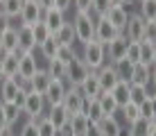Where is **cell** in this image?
Masks as SVG:
<instances>
[{
  "label": "cell",
  "instance_id": "6da1fadb",
  "mask_svg": "<svg viewBox=\"0 0 156 136\" xmlns=\"http://www.w3.org/2000/svg\"><path fill=\"white\" fill-rule=\"evenodd\" d=\"M73 27H75V39L84 46L95 39V18L90 16V12H77Z\"/></svg>",
  "mask_w": 156,
  "mask_h": 136
},
{
  "label": "cell",
  "instance_id": "7a4b0ae2",
  "mask_svg": "<svg viewBox=\"0 0 156 136\" xmlns=\"http://www.w3.org/2000/svg\"><path fill=\"white\" fill-rule=\"evenodd\" d=\"M82 61L86 64V68H88V70H100L106 64V48L93 39L90 43H86V46H84Z\"/></svg>",
  "mask_w": 156,
  "mask_h": 136
},
{
  "label": "cell",
  "instance_id": "3957f363",
  "mask_svg": "<svg viewBox=\"0 0 156 136\" xmlns=\"http://www.w3.org/2000/svg\"><path fill=\"white\" fill-rule=\"evenodd\" d=\"M20 111L30 118V120H39V118L45 116V97L41 93H34V91H27L25 95V102L20 107Z\"/></svg>",
  "mask_w": 156,
  "mask_h": 136
},
{
  "label": "cell",
  "instance_id": "277c9868",
  "mask_svg": "<svg viewBox=\"0 0 156 136\" xmlns=\"http://www.w3.org/2000/svg\"><path fill=\"white\" fill-rule=\"evenodd\" d=\"M20 89H30V84L23 82L18 75H16V77H9V79H2V82H0V102H5V105L14 102V105H16Z\"/></svg>",
  "mask_w": 156,
  "mask_h": 136
},
{
  "label": "cell",
  "instance_id": "5b68a950",
  "mask_svg": "<svg viewBox=\"0 0 156 136\" xmlns=\"http://www.w3.org/2000/svg\"><path fill=\"white\" fill-rule=\"evenodd\" d=\"M90 75V70L86 68V64L82 61V57H77V59H73L70 64L66 66V79L63 82H68L70 86H82L84 82H86V77Z\"/></svg>",
  "mask_w": 156,
  "mask_h": 136
},
{
  "label": "cell",
  "instance_id": "8992f818",
  "mask_svg": "<svg viewBox=\"0 0 156 136\" xmlns=\"http://www.w3.org/2000/svg\"><path fill=\"white\" fill-rule=\"evenodd\" d=\"M61 105H63V109L68 111V116H75V113H84L86 97H84V93L77 89V86H68Z\"/></svg>",
  "mask_w": 156,
  "mask_h": 136
},
{
  "label": "cell",
  "instance_id": "52a82bcc",
  "mask_svg": "<svg viewBox=\"0 0 156 136\" xmlns=\"http://www.w3.org/2000/svg\"><path fill=\"white\" fill-rule=\"evenodd\" d=\"M127 48H129V39L125 34H118L113 41L106 46V59H109V64H120L127 59Z\"/></svg>",
  "mask_w": 156,
  "mask_h": 136
},
{
  "label": "cell",
  "instance_id": "ba28073f",
  "mask_svg": "<svg viewBox=\"0 0 156 136\" xmlns=\"http://www.w3.org/2000/svg\"><path fill=\"white\" fill-rule=\"evenodd\" d=\"M118 34H122V32H118L115 27L109 23V18H106V16L95 18V41H98V43H102V46L106 48Z\"/></svg>",
  "mask_w": 156,
  "mask_h": 136
},
{
  "label": "cell",
  "instance_id": "9c48e42d",
  "mask_svg": "<svg viewBox=\"0 0 156 136\" xmlns=\"http://www.w3.org/2000/svg\"><path fill=\"white\" fill-rule=\"evenodd\" d=\"M122 34H125L129 41L140 43L143 41V34H145V18H143L140 14H129V20H127L125 32H122Z\"/></svg>",
  "mask_w": 156,
  "mask_h": 136
},
{
  "label": "cell",
  "instance_id": "30bf717a",
  "mask_svg": "<svg viewBox=\"0 0 156 136\" xmlns=\"http://www.w3.org/2000/svg\"><path fill=\"white\" fill-rule=\"evenodd\" d=\"M98 73V82H100V86H102V91L104 93H111L113 91V86L120 82V77H118V70L113 64H104L100 70H95Z\"/></svg>",
  "mask_w": 156,
  "mask_h": 136
},
{
  "label": "cell",
  "instance_id": "8fae6325",
  "mask_svg": "<svg viewBox=\"0 0 156 136\" xmlns=\"http://www.w3.org/2000/svg\"><path fill=\"white\" fill-rule=\"evenodd\" d=\"M36 70H39V66H36V57H34V54H32V52L20 54L18 52V77L30 84V79L36 75Z\"/></svg>",
  "mask_w": 156,
  "mask_h": 136
},
{
  "label": "cell",
  "instance_id": "7c38bea8",
  "mask_svg": "<svg viewBox=\"0 0 156 136\" xmlns=\"http://www.w3.org/2000/svg\"><path fill=\"white\" fill-rule=\"evenodd\" d=\"M43 20V7L36 5L34 0H25L23 2V9H20V25H34Z\"/></svg>",
  "mask_w": 156,
  "mask_h": 136
},
{
  "label": "cell",
  "instance_id": "4fadbf2b",
  "mask_svg": "<svg viewBox=\"0 0 156 136\" xmlns=\"http://www.w3.org/2000/svg\"><path fill=\"white\" fill-rule=\"evenodd\" d=\"M63 95H66V84H63V79H52L43 97H45V105L55 107V105H61L63 102Z\"/></svg>",
  "mask_w": 156,
  "mask_h": 136
},
{
  "label": "cell",
  "instance_id": "5bb4252c",
  "mask_svg": "<svg viewBox=\"0 0 156 136\" xmlns=\"http://www.w3.org/2000/svg\"><path fill=\"white\" fill-rule=\"evenodd\" d=\"M106 18H109V23L115 27L118 32H125V25L129 20V14L125 9V5H111L109 12H106Z\"/></svg>",
  "mask_w": 156,
  "mask_h": 136
},
{
  "label": "cell",
  "instance_id": "9a60e30c",
  "mask_svg": "<svg viewBox=\"0 0 156 136\" xmlns=\"http://www.w3.org/2000/svg\"><path fill=\"white\" fill-rule=\"evenodd\" d=\"M18 52L25 54V52H32L36 48V41H34V34H32V27L30 25H18Z\"/></svg>",
  "mask_w": 156,
  "mask_h": 136
},
{
  "label": "cell",
  "instance_id": "2e32d148",
  "mask_svg": "<svg viewBox=\"0 0 156 136\" xmlns=\"http://www.w3.org/2000/svg\"><path fill=\"white\" fill-rule=\"evenodd\" d=\"M79 91L84 93L86 100H98V97L102 95V86H100V82H98V73H95V70H90V75L86 77L84 84L79 86Z\"/></svg>",
  "mask_w": 156,
  "mask_h": 136
},
{
  "label": "cell",
  "instance_id": "e0dca14e",
  "mask_svg": "<svg viewBox=\"0 0 156 136\" xmlns=\"http://www.w3.org/2000/svg\"><path fill=\"white\" fill-rule=\"evenodd\" d=\"M43 23L48 25L50 34H57V32L63 27V23H66V16L59 12V9L50 7V9H45V12H43Z\"/></svg>",
  "mask_w": 156,
  "mask_h": 136
},
{
  "label": "cell",
  "instance_id": "ac0fdd59",
  "mask_svg": "<svg viewBox=\"0 0 156 136\" xmlns=\"http://www.w3.org/2000/svg\"><path fill=\"white\" fill-rule=\"evenodd\" d=\"M50 82H52V77L48 75V70L39 68V70H36V75L30 79V91H34V93H41V95H45V91H48V86H50Z\"/></svg>",
  "mask_w": 156,
  "mask_h": 136
},
{
  "label": "cell",
  "instance_id": "d6986e66",
  "mask_svg": "<svg viewBox=\"0 0 156 136\" xmlns=\"http://www.w3.org/2000/svg\"><path fill=\"white\" fill-rule=\"evenodd\" d=\"M129 84L149 86V84H152V66H145V64H136V66H133V75H131V79H129Z\"/></svg>",
  "mask_w": 156,
  "mask_h": 136
},
{
  "label": "cell",
  "instance_id": "ffe728a7",
  "mask_svg": "<svg viewBox=\"0 0 156 136\" xmlns=\"http://www.w3.org/2000/svg\"><path fill=\"white\" fill-rule=\"evenodd\" d=\"M111 95H113V100L118 102V107H125L127 102H131V84L129 82H118V84L113 86V91H111Z\"/></svg>",
  "mask_w": 156,
  "mask_h": 136
},
{
  "label": "cell",
  "instance_id": "44dd1931",
  "mask_svg": "<svg viewBox=\"0 0 156 136\" xmlns=\"http://www.w3.org/2000/svg\"><path fill=\"white\" fill-rule=\"evenodd\" d=\"M84 116L90 125H100L104 120V113H102V107H100V100H86V107H84Z\"/></svg>",
  "mask_w": 156,
  "mask_h": 136
},
{
  "label": "cell",
  "instance_id": "7402d4cb",
  "mask_svg": "<svg viewBox=\"0 0 156 136\" xmlns=\"http://www.w3.org/2000/svg\"><path fill=\"white\" fill-rule=\"evenodd\" d=\"M45 116L50 118V123L57 127V132H59V129H61L68 120H70V116H68V111L63 109V105H55V107H50V111H48Z\"/></svg>",
  "mask_w": 156,
  "mask_h": 136
},
{
  "label": "cell",
  "instance_id": "603a6c76",
  "mask_svg": "<svg viewBox=\"0 0 156 136\" xmlns=\"http://www.w3.org/2000/svg\"><path fill=\"white\" fill-rule=\"evenodd\" d=\"M0 41H2V48L7 50L9 54H16L18 52V30L12 25L5 34H0Z\"/></svg>",
  "mask_w": 156,
  "mask_h": 136
},
{
  "label": "cell",
  "instance_id": "cb8c5ba5",
  "mask_svg": "<svg viewBox=\"0 0 156 136\" xmlns=\"http://www.w3.org/2000/svg\"><path fill=\"white\" fill-rule=\"evenodd\" d=\"M98 100H100V107H102L104 118H111V116H115V113L120 111V107H118V102L113 100L111 93H104V91H102V95L98 97Z\"/></svg>",
  "mask_w": 156,
  "mask_h": 136
},
{
  "label": "cell",
  "instance_id": "d4e9b609",
  "mask_svg": "<svg viewBox=\"0 0 156 136\" xmlns=\"http://www.w3.org/2000/svg\"><path fill=\"white\" fill-rule=\"evenodd\" d=\"M100 132L102 136H122V125L115 120V116H111V118H104L100 125Z\"/></svg>",
  "mask_w": 156,
  "mask_h": 136
},
{
  "label": "cell",
  "instance_id": "484cf974",
  "mask_svg": "<svg viewBox=\"0 0 156 136\" xmlns=\"http://www.w3.org/2000/svg\"><path fill=\"white\" fill-rule=\"evenodd\" d=\"M52 36L59 41V46H73V43L77 41L75 39V27H73V23H68V20L63 23L61 30H59L57 34H52Z\"/></svg>",
  "mask_w": 156,
  "mask_h": 136
},
{
  "label": "cell",
  "instance_id": "4316f807",
  "mask_svg": "<svg viewBox=\"0 0 156 136\" xmlns=\"http://www.w3.org/2000/svg\"><path fill=\"white\" fill-rule=\"evenodd\" d=\"M23 2L25 0H2V2H0V12H2L5 16H9V18H16V16L20 18Z\"/></svg>",
  "mask_w": 156,
  "mask_h": 136
},
{
  "label": "cell",
  "instance_id": "83f0119b",
  "mask_svg": "<svg viewBox=\"0 0 156 136\" xmlns=\"http://www.w3.org/2000/svg\"><path fill=\"white\" fill-rule=\"evenodd\" d=\"M70 127H73V134H75V136H86L90 123L86 120L84 113H75V116H70Z\"/></svg>",
  "mask_w": 156,
  "mask_h": 136
},
{
  "label": "cell",
  "instance_id": "f1b7e54d",
  "mask_svg": "<svg viewBox=\"0 0 156 136\" xmlns=\"http://www.w3.org/2000/svg\"><path fill=\"white\" fill-rule=\"evenodd\" d=\"M16 75H18V52L9 54V57L2 61V77L9 79V77H16Z\"/></svg>",
  "mask_w": 156,
  "mask_h": 136
},
{
  "label": "cell",
  "instance_id": "f546056e",
  "mask_svg": "<svg viewBox=\"0 0 156 136\" xmlns=\"http://www.w3.org/2000/svg\"><path fill=\"white\" fill-rule=\"evenodd\" d=\"M154 54H156V43L140 41V64H145V66H154Z\"/></svg>",
  "mask_w": 156,
  "mask_h": 136
},
{
  "label": "cell",
  "instance_id": "4dcf8cb0",
  "mask_svg": "<svg viewBox=\"0 0 156 136\" xmlns=\"http://www.w3.org/2000/svg\"><path fill=\"white\" fill-rule=\"evenodd\" d=\"M39 50H41V54L50 61V59H55L57 57V50H59V41L55 39V36H48L45 41L39 46Z\"/></svg>",
  "mask_w": 156,
  "mask_h": 136
},
{
  "label": "cell",
  "instance_id": "1f68e13d",
  "mask_svg": "<svg viewBox=\"0 0 156 136\" xmlns=\"http://www.w3.org/2000/svg\"><path fill=\"white\" fill-rule=\"evenodd\" d=\"M120 111H122V118L127 120V125L140 120V105H136V102H127V105L122 107Z\"/></svg>",
  "mask_w": 156,
  "mask_h": 136
},
{
  "label": "cell",
  "instance_id": "d6a6232c",
  "mask_svg": "<svg viewBox=\"0 0 156 136\" xmlns=\"http://www.w3.org/2000/svg\"><path fill=\"white\" fill-rule=\"evenodd\" d=\"M45 70L52 79H66V64H61L59 59H50Z\"/></svg>",
  "mask_w": 156,
  "mask_h": 136
},
{
  "label": "cell",
  "instance_id": "836d02e7",
  "mask_svg": "<svg viewBox=\"0 0 156 136\" xmlns=\"http://www.w3.org/2000/svg\"><path fill=\"white\" fill-rule=\"evenodd\" d=\"M36 127H39V136H59L57 127L50 123V118H48V116L39 118V120H36Z\"/></svg>",
  "mask_w": 156,
  "mask_h": 136
},
{
  "label": "cell",
  "instance_id": "e575fe53",
  "mask_svg": "<svg viewBox=\"0 0 156 136\" xmlns=\"http://www.w3.org/2000/svg\"><path fill=\"white\" fill-rule=\"evenodd\" d=\"M32 34H34L36 46H41V43L45 41L48 36H52V34H50V30H48V25L43 23V20H39V23H34V25H32Z\"/></svg>",
  "mask_w": 156,
  "mask_h": 136
},
{
  "label": "cell",
  "instance_id": "d590c367",
  "mask_svg": "<svg viewBox=\"0 0 156 136\" xmlns=\"http://www.w3.org/2000/svg\"><path fill=\"white\" fill-rule=\"evenodd\" d=\"M77 57H79V54L75 52V48H73V46H59L57 57H55V59H59L61 64H66V66H68V64H70L73 59H77Z\"/></svg>",
  "mask_w": 156,
  "mask_h": 136
},
{
  "label": "cell",
  "instance_id": "8d00e7d4",
  "mask_svg": "<svg viewBox=\"0 0 156 136\" xmlns=\"http://www.w3.org/2000/svg\"><path fill=\"white\" fill-rule=\"evenodd\" d=\"M140 16L145 20H156V0H140Z\"/></svg>",
  "mask_w": 156,
  "mask_h": 136
},
{
  "label": "cell",
  "instance_id": "74e56055",
  "mask_svg": "<svg viewBox=\"0 0 156 136\" xmlns=\"http://www.w3.org/2000/svg\"><path fill=\"white\" fill-rule=\"evenodd\" d=\"M2 109H5V116H7V125H12V127H14V123L18 120V116L23 113V111H20V107L14 105V102H9V105H5V102H2Z\"/></svg>",
  "mask_w": 156,
  "mask_h": 136
},
{
  "label": "cell",
  "instance_id": "f35d334b",
  "mask_svg": "<svg viewBox=\"0 0 156 136\" xmlns=\"http://www.w3.org/2000/svg\"><path fill=\"white\" fill-rule=\"evenodd\" d=\"M149 97L147 93V86H140V84H131V102H136V105H143L145 100Z\"/></svg>",
  "mask_w": 156,
  "mask_h": 136
},
{
  "label": "cell",
  "instance_id": "ab89813d",
  "mask_svg": "<svg viewBox=\"0 0 156 136\" xmlns=\"http://www.w3.org/2000/svg\"><path fill=\"white\" fill-rule=\"evenodd\" d=\"M115 70H118V77H120L122 82H129V79H131V75H133V64H129L125 59V61L115 64Z\"/></svg>",
  "mask_w": 156,
  "mask_h": 136
},
{
  "label": "cell",
  "instance_id": "60d3db41",
  "mask_svg": "<svg viewBox=\"0 0 156 136\" xmlns=\"http://www.w3.org/2000/svg\"><path fill=\"white\" fill-rule=\"evenodd\" d=\"M127 61L129 64H140V43L136 41H129V48H127Z\"/></svg>",
  "mask_w": 156,
  "mask_h": 136
},
{
  "label": "cell",
  "instance_id": "b9f144b4",
  "mask_svg": "<svg viewBox=\"0 0 156 136\" xmlns=\"http://www.w3.org/2000/svg\"><path fill=\"white\" fill-rule=\"evenodd\" d=\"M109 7H111V0H93L90 2V14H95L98 18L100 16H106Z\"/></svg>",
  "mask_w": 156,
  "mask_h": 136
},
{
  "label": "cell",
  "instance_id": "7bdbcfd3",
  "mask_svg": "<svg viewBox=\"0 0 156 136\" xmlns=\"http://www.w3.org/2000/svg\"><path fill=\"white\" fill-rule=\"evenodd\" d=\"M147 123L149 120H145V118H140V120H136V123H131L129 125V136H147Z\"/></svg>",
  "mask_w": 156,
  "mask_h": 136
},
{
  "label": "cell",
  "instance_id": "ee69618b",
  "mask_svg": "<svg viewBox=\"0 0 156 136\" xmlns=\"http://www.w3.org/2000/svg\"><path fill=\"white\" fill-rule=\"evenodd\" d=\"M143 41L156 43V20H145V34H143Z\"/></svg>",
  "mask_w": 156,
  "mask_h": 136
},
{
  "label": "cell",
  "instance_id": "f6af8a7d",
  "mask_svg": "<svg viewBox=\"0 0 156 136\" xmlns=\"http://www.w3.org/2000/svg\"><path fill=\"white\" fill-rule=\"evenodd\" d=\"M18 136H39V127H36V120H27L20 127Z\"/></svg>",
  "mask_w": 156,
  "mask_h": 136
},
{
  "label": "cell",
  "instance_id": "bcb514c9",
  "mask_svg": "<svg viewBox=\"0 0 156 136\" xmlns=\"http://www.w3.org/2000/svg\"><path fill=\"white\" fill-rule=\"evenodd\" d=\"M140 118H145V120H154V111H152V102H149V97L140 105Z\"/></svg>",
  "mask_w": 156,
  "mask_h": 136
},
{
  "label": "cell",
  "instance_id": "7dc6e473",
  "mask_svg": "<svg viewBox=\"0 0 156 136\" xmlns=\"http://www.w3.org/2000/svg\"><path fill=\"white\" fill-rule=\"evenodd\" d=\"M52 7H55V9H59L61 14H66L68 9L73 7V0H52Z\"/></svg>",
  "mask_w": 156,
  "mask_h": 136
},
{
  "label": "cell",
  "instance_id": "c3c4849f",
  "mask_svg": "<svg viewBox=\"0 0 156 136\" xmlns=\"http://www.w3.org/2000/svg\"><path fill=\"white\" fill-rule=\"evenodd\" d=\"M90 2L93 0H73L75 12H90Z\"/></svg>",
  "mask_w": 156,
  "mask_h": 136
},
{
  "label": "cell",
  "instance_id": "681fc988",
  "mask_svg": "<svg viewBox=\"0 0 156 136\" xmlns=\"http://www.w3.org/2000/svg\"><path fill=\"white\" fill-rule=\"evenodd\" d=\"M9 20H12L9 16H5L2 12H0V34H5V32H7L9 27H12V23H9Z\"/></svg>",
  "mask_w": 156,
  "mask_h": 136
},
{
  "label": "cell",
  "instance_id": "f907efd6",
  "mask_svg": "<svg viewBox=\"0 0 156 136\" xmlns=\"http://www.w3.org/2000/svg\"><path fill=\"white\" fill-rule=\"evenodd\" d=\"M5 127H9V125H7V116H5V109H2V102H0V132H2Z\"/></svg>",
  "mask_w": 156,
  "mask_h": 136
},
{
  "label": "cell",
  "instance_id": "816d5d0a",
  "mask_svg": "<svg viewBox=\"0 0 156 136\" xmlns=\"http://www.w3.org/2000/svg\"><path fill=\"white\" fill-rule=\"evenodd\" d=\"M59 134H61V136H75V134H73V127H70V120H68L61 129H59Z\"/></svg>",
  "mask_w": 156,
  "mask_h": 136
},
{
  "label": "cell",
  "instance_id": "f5cc1de1",
  "mask_svg": "<svg viewBox=\"0 0 156 136\" xmlns=\"http://www.w3.org/2000/svg\"><path fill=\"white\" fill-rule=\"evenodd\" d=\"M147 136H156V118L147 123Z\"/></svg>",
  "mask_w": 156,
  "mask_h": 136
},
{
  "label": "cell",
  "instance_id": "db71d44e",
  "mask_svg": "<svg viewBox=\"0 0 156 136\" xmlns=\"http://www.w3.org/2000/svg\"><path fill=\"white\" fill-rule=\"evenodd\" d=\"M86 136H102V132H100V127H98V125H90V127H88V132H86Z\"/></svg>",
  "mask_w": 156,
  "mask_h": 136
},
{
  "label": "cell",
  "instance_id": "11a10c76",
  "mask_svg": "<svg viewBox=\"0 0 156 136\" xmlns=\"http://www.w3.org/2000/svg\"><path fill=\"white\" fill-rule=\"evenodd\" d=\"M0 136H18V134H16V132H14V127L9 125V127H5L2 132H0Z\"/></svg>",
  "mask_w": 156,
  "mask_h": 136
},
{
  "label": "cell",
  "instance_id": "9f6ffc18",
  "mask_svg": "<svg viewBox=\"0 0 156 136\" xmlns=\"http://www.w3.org/2000/svg\"><path fill=\"white\" fill-rule=\"evenodd\" d=\"M149 102H152V111H154V118H156V91L149 95Z\"/></svg>",
  "mask_w": 156,
  "mask_h": 136
},
{
  "label": "cell",
  "instance_id": "6f0895ef",
  "mask_svg": "<svg viewBox=\"0 0 156 136\" xmlns=\"http://www.w3.org/2000/svg\"><path fill=\"white\" fill-rule=\"evenodd\" d=\"M152 84L156 86V66H152Z\"/></svg>",
  "mask_w": 156,
  "mask_h": 136
},
{
  "label": "cell",
  "instance_id": "680465c9",
  "mask_svg": "<svg viewBox=\"0 0 156 136\" xmlns=\"http://www.w3.org/2000/svg\"><path fill=\"white\" fill-rule=\"evenodd\" d=\"M5 77H2V64H0V82H2Z\"/></svg>",
  "mask_w": 156,
  "mask_h": 136
},
{
  "label": "cell",
  "instance_id": "91938a15",
  "mask_svg": "<svg viewBox=\"0 0 156 136\" xmlns=\"http://www.w3.org/2000/svg\"><path fill=\"white\" fill-rule=\"evenodd\" d=\"M122 2H125V5H127V2H131V0H122Z\"/></svg>",
  "mask_w": 156,
  "mask_h": 136
},
{
  "label": "cell",
  "instance_id": "94428289",
  "mask_svg": "<svg viewBox=\"0 0 156 136\" xmlns=\"http://www.w3.org/2000/svg\"><path fill=\"white\" fill-rule=\"evenodd\" d=\"M154 66H156V54H154Z\"/></svg>",
  "mask_w": 156,
  "mask_h": 136
},
{
  "label": "cell",
  "instance_id": "6125c7cd",
  "mask_svg": "<svg viewBox=\"0 0 156 136\" xmlns=\"http://www.w3.org/2000/svg\"><path fill=\"white\" fill-rule=\"evenodd\" d=\"M0 48H2V41H0Z\"/></svg>",
  "mask_w": 156,
  "mask_h": 136
},
{
  "label": "cell",
  "instance_id": "be15d7a7",
  "mask_svg": "<svg viewBox=\"0 0 156 136\" xmlns=\"http://www.w3.org/2000/svg\"><path fill=\"white\" fill-rule=\"evenodd\" d=\"M0 2H2V0H0Z\"/></svg>",
  "mask_w": 156,
  "mask_h": 136
},
{
  "label": "cell",
  "instance_id": "e7e4bbea",
  "mask_svg": "<svg viewBox=\"0 0 156 136\" xmlns=\"http://www.w3.org/2000/svg\"><path fill=\"white\" fill-rule=\"evenodd\" d=\"M127 136H129V134H127Z\"/></svg>",
  "mask_w": 156,
  "mask_h": 136
}]
</instances>
